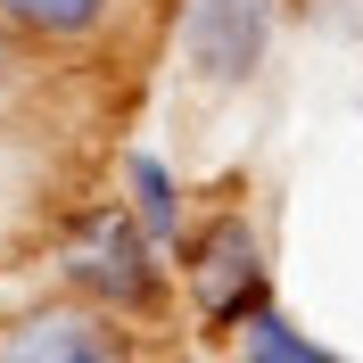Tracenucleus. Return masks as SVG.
Returning <instances> with one entry per match:
<instances>
[{
  "label": "nucleus",
  "instance_id": "nucleus-1",
  "mask_svg": "<svg viewBox=\"0 0 363 363\" xmlns=\"http://www.w3.org/2000/svg\"><path fill=\"white\" fill-rule=\"evenodd\" d=\"M58 289H74V297H91L99 314L149 330V322L174 314L182 272H174V248L149 240L124 199H99L91 215H74L67 248H58Z\"/></svg>",
  "mask_w": 363,
  "mask_h": 363
},
{
  "label": "nucleus",
  "instance_id": "nucleus-2",
  "mask_svg": "<svg viewBox=\"0 0 363 363\" xmlns=\"http://www.w3.org/2000/svg\"><path fill=\"white\" fill-rule=\"evenodd\" d=\"M174 272H182V297H190L206 339H231L256 306H272V248L248 206L190 215V231L174 240Z\"/></svg>",
  "mask_w": 363,
  "mask_h": 363
},
{
  "label": "nucleus",
  "instance_id": "nucleus-3",
  "mask_svg": "<svg viewBox=\"0 0 363 363\" xmlns=\"http://www.w3.org/2000/svg\"><path fill=\"white\" fill-rule=\"evenodd\" d=\"M281 0H190L182 9V67L206 91H248L272 67Z\"/></svg>",
  "mask_w": 363,
  "mask_h": 363
},
{
  "label": "nucleus",
  "instance_id": "nucleus-4",
  "mask_svg": "<svg viewBox=\"0 0 363 363\" xmlns=\"http://www.w3.org/2000/svg\"><path fill=\"white\" fill-rule=\"evenodd\" d=\"M0 355L9 363H124V355H140V339H133V322H116L91 297L58 289L50 306H25L0 330Z\"/></svg>",
  "mask_w": 363,
  "mask_h": 363
},
{
  "label": "nucleus",
  "instance_id": "nucleus-5",
  "mask_svg": "<svg viewBox=\"0 0 363 363\" xmlns=\"http://www.w3.org/2000/svg\"><path fill=\"white\" fill-rule=\"evenodd\" d=\"M133 17V0H0V25L17 33L25 50H50V58H91L108 50Z\"/></svg>",
  "mask_w": 363,
  "mask_h": 363
},
{
  "label": "nucleus",
  "instance_id": "nucleus-6",
  "mask_svg": "<svg viewBox=\"0 0 363 363\" xmlns=\"http://www.w3.org/2000/svg\"><path fill=\"white\" fill-rule=\"evenodd\" d=\"M124 206H133L140 231H149V240H165V248L190 231V190H182V174H174L165 157H149V149H133V157H124Z\"/></svg>",
  "mask_w": 363,
  "mask_h": 363
},
{
  "label": "nucleus",
  "instance_id": "nucleus-7",
  "mask_svg": "<svg viewBox=\"0 0 363 363\" xmlns=\"http://www.w3.org/2000/svg\"><path fill=\"white\" fill-rule=\"evenodd\" d=\"M231 355H248V363H330V347L306 339V322H289L281 306H256L231 330Z\"/></svg>",
  "mask_w": 363,
  "mask_h": 363
},
{
  "label": "nucleus",
  "instance_id": "nucleus-8",
  "mask_svg": "<svg viewBox=\"0 0 363 363\" xmlns=\"http://www.w3.org/2000/svg\"><path fill=\"white\" fill-rule=\"evenodd\" d=\"M25 83H33V50H25L17 33H9V25H0V108H9V99H17Z\"/></svg>",
  "mask_w": 363,
  "mask_h": 363
}]
</instances>
